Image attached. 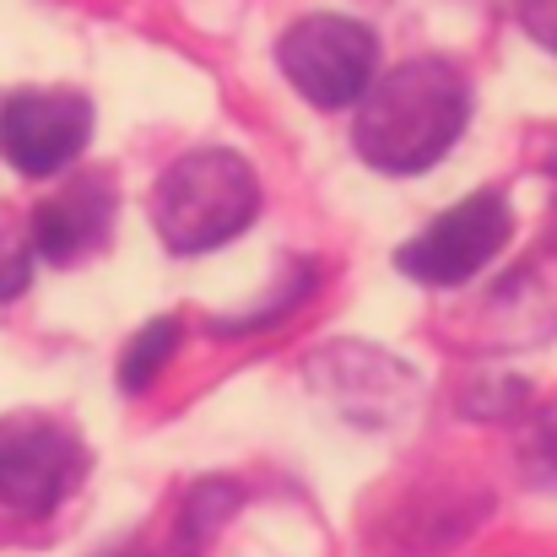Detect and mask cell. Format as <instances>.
<instances>
[{"instance_id":"1","label":"cell","mask_w":557,"mask_h":557,"mask_svg":"<svg viewBox=\"0 0 557 557\" xmlns=\"http://www.w3.org/2000/svg\"><path fill=\"white\" fill-rule=\"evenodd\" d=\"M471 120V92L466 76L449 60H406L358 98L352 120V147L379 174H422L433 169L466 131Z\"/></svg>"},{"instance_id":"2","label":"cell","mask_w":557,"mask_h":557,"mask_svg":"<svg viewBox=\"0 0 557 557\" xmlns=\"http://www.w3.org/2000/svg\"><path fill=\"white\" fill-rule=\"evenodd\" d=\"M260 211V180L238 152L206 147L180 158L158 189H152V222L158 238L174 255H206L222 249L227 238H238Z\"/></svg>"},{"instance_id":"3","label":"cell","mask_w":557,"mask_h":557,"mask_svg":"<svg viewBox=\"0 0 557 557\" xmlns=\"http://www.w3.org/2000/svg\"><path fill=\"white\" fill-rule=\"evenodd\" d=\"M276 60H282V76L293 82V92L309 98L314 109L358 103L379 76V44L352 16H304V22H293Z\"/></svg>"},{"instance_id":"4","label":"cell","mask_w":557,"mask_h":557,"mask_svg":"<svg viewBox=\"0 0 557 557\" xmlns=\"http://www.w3.org/2000/svg\"><path fill=\"white\" fill-rule=\"evenodd\" d=\"M87 476L82 438L54 417H0V509L49 515Z\"/></svg>"},{"instance_id":"5","label":"cell","mask_w":557,"mask_h":557,"mask_svg":"<svg viewBox=\"0 0 557 557\" xmlns=\"http://www.w3.org/2000/svg\"><path fill=\"white\" fill-rule=\"evenodd\" d=\"M515 233V211L498 189H476L466 200H455L444 216H433L400 255L395 265L422 282V287H460L471 282Z\"/></svg>"},{"instance_id":"6","label":"cell","mask_w":557,"mask_h":557,"mask_svg":"<svg viewBox=\"0 0 557 557\" xmlns=\"http://www.w3.org/2000/svg\"><path fill=\"white\" fill-rule=\"evenodd\" d=\"M87 141H92V103L82 92L27 87L0 103V158L27 180L65 174L71 163H82Z\"/></svg>"},{"instance_id":"7","label":"cell","mask_w":557,"mask_h":557,"mask_svg":"<svg viewBox=\"0 0 557 557\" xmlns=\"http://www.w3.org/2000/svg\"><path fill=\"white\" fill-rule=\"evenodd\" d=\"M309 379L358 428H389L417 400V373L373 347H331L309 363Z\"/></svg>"},{"instance_id":"8","label":"cell","mask_w":557,"mask_h":557,"mask_svg":"<svg viewBox=\"0 0 557 557\" xmlns=\"http://www.w3.org/2000/svg\"><path fill=\"white\" fill-rule=\"evenodd\" d=\"M114 180L109 174H76L33 211V244L49 265H76L109 244L114 227Z\"/></svg>"},{"instance_id":"9","label":"cell","mask_w":557,"mask_h":557,"mask_svg":"<svg viewBox=\"0 0 557 557\" xmlns=\"http://www.w3.org/2000/svg\"><path fill=\"white\" fill-rule=\"evenodd\" d=\"M233 509H238V487H233V482H200L185 498V509H180V536H174V547L185 557H195L211 542L216 525H227Z\"/></svg>"},{"instance_id":"10","label":"cell","mask_w":557,"mask_h":557,"mask_svg":"<svg viewBox=\"0 0 557 557\" xmlns=\"http://www.w3.org/2000/svg\"><path fill=\"white\" fill-rule=\"evenodd\" d=\"M180 320H152L131 347H125V358H120V389H131V395H141V389H152V379L169 369V358L180 352Z\"/></svg>"},{"instance_id":"11","label":"cell","mask_w":557,"mask_h":557,"mask_svg":"<svg viewBox=\"0 0 557 557\" xmlns=\"http://www.w3.org/2000/svg\"><path fill=\"white\" fill-rule=\"evenodd\" d=\"M33 260H38V244H33V222L11 216L0 206V304L22 298L27 282H33Z\"/></svg>"},{"instance_id":"12","label":"cell","mask_w":557,"mask_h":557,"mask_svg":"<svg viewBox=\"0 0 557 557\" xmlns=\"http://www.w3.org/2000/svg\"><path fill=\"white\" fill-rule=\"evenodd\" d=\"M520 471L531 487H557V406H547L520 438Z\"/></svg>"},{"instance_id":"13","label":"cell","mask_w":557,"mask_h":557,"mask_svg":"<svg viewBox=\"0 0 557 557\" xmlns=\"http://www.w3.org/2000/svg\"><path fill=\"white\" fill-rule=\"evenodd\" d=\"M520 22L542 49L557 54V0H520Z\"/></svg>"}]
</instances>
